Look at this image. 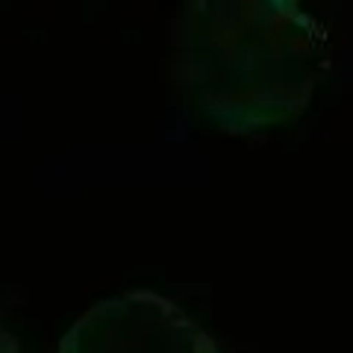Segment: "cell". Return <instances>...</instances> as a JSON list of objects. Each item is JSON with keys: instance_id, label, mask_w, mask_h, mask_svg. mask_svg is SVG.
I'll list each match as a JSON object with an SVG mask.
<instances>
[{"instance_id": "6da1fadb", "label": "cell", "mask_w": 353, "mask_h": 353, "mask_svg": "<svg viewBox=\"0 0 353 353\" xmlns=\"http://www.w3.org/2000/svg\"><path fill=\"white\" fill-rule=\"evenodd\" d=\"M57 353H218V347L168 297L121 292L88 306Z\"/></svg>"}, {"instance_id": "7a4b0ae2", "label": "cell", "mask_w": 353, "mask_h": 353, "mask_svg": "<svg viewBox=\"0 0 353 353\" xmlns=\"http://www.w3.org/2000/svg\"><path fill=\"white\" fill-rule=\"evenodd\" d=\"M0 353H21L18 336H15V330L9 327V318L3 309H0Z\"/></svg>"}]
</instances>
